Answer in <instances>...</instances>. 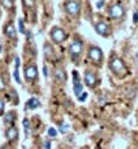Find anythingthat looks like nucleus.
I'll return each mask as SVG.
<instances>
[{
  "label": "nucleus",
  "mask_w": 138,
  "mask_h": 149,
  "mask_svg": "<svg viewBox=\"0 0 138 149\" xmlns=\"http://www.w3.org/2000/svg\"><path fill=\"white\" fill-rule=\"evenodd\" d=\"M64 10H66L67 14H70V15H78L81 11V6L78 1H74V0H70V1H67L66 4H64Z\"/></svg>",
  "instance_id": "1"
},
{
  "label": "nucleus",
  "mask_w": 138,
  "mask_h": 149,
  "mask_svg": "<svg viewBox=\"0 0 138 149\" xmlns=\"http://www.w3.org/2000/svg\"><path fill=\"white\" fill-rule=\"evenodd\" d=\"M125 15V8L122 4H114L109 8V17L114 19H119Z\"/></svg>",
  "instance_id": "2"
},
{
  "label": "nucleus",
  "mask_w": 138,
  "mask_h": 149,
  "mask_svg": "<svg viewBox=\"0 0 138 149\" xmlns=\"http://www.w3.org/2000/svg\"><path fill=\"white\" fill-rule=\"evenodd\" d=\"M67 34L64 32H63V29H60V27H55L54 30L51 32V38L55 41V42H62V41L66 40Z\"/></svg>",
  "instance_id": "3"
},
{
  "label": "nucleus",
  "mask_w": 138,
  "mask_h": 149,
  "mask_svg": "<svg viewBox=\"0 0 138 149\" xmlns=\"http://www.w3.org/2000/svg\"><path fill=\"white\" fill-rule=\"evenodd\" d=\"M109 68H111L112 71L118 74V72H123L125 71V63L120 60V59L115 58L111 60V63H109Z\"/></svg>",
  "instance_id": "4"
},
{
  "label": "nucleus",
  "mask_w": 138,
  "mask_h": 149,
  "mask_svg": "<svg viewBox=\"0 0 138 149\" xmlns=\"http://www.w3.org/2000/svg\"><path fill=\"white\" fill-rule=\"evenodd\" d=\"M81 52H82V42L79 40H74L70 44V54L72 55V59L81 55Z\"/></svg>",
  "instance_id": "5"
},
{
  "label": "nucleus",
  "mask_w": 138,
  "mask_h": 149,
  "mask_svg": "<svg viewBox=\"0 0 138 149\" xmlns=\"http://www.w3.org/2000/svg\"><path fill=\"white\" fill-rule=\"evenodd\" d=\"M89 58L93 60V62H101L102 60V52L100 48L97 47H90L89 48Z\"/></svg>",
  "instance_id": "6"
},
{
  "label": "nucleus",
  "mask_w": 138,
  "mask_h": 149,
  "mask_svg": "<svg viewBox=\"0 0 138 149\" xmlns=\"http://www.w3.org/2000/svg\"><path fill=\"white\" fill-rule=\"evenodd\" d=\"M25 77H26L27 81H33L37 78V67L34 64H29L25 68Z\"/></svg>",
  "instance_id": "7"
},
{
  "label": "nucleus",
  "mask_w": 138,
  "mask_h": 149,
  "mask_svg": "<svg viewBox=\"0 0 138 149\" xmlns=\"http://www.w3.org/2000/svg\"><path fill=\"white\" fill-rule=\"evenodd\" d=\"M94 29L96 32L100 34V36H108L109 34V25L105 22H98L94 25Z\"/></svg>",
  "instance_id": "8"
},
{
  "label": "nucleus",
  "mask_w": 138,
  "mask_h": 149,
  "mask_svg": "<svg viewBox=\"0 0 138 149\" xmlns=\"http://www.w3.org/2000/svg\"><path fill=\"white\" fill-rule=\"evenodd\" d=\"M85 84L90 88H93L96 85V77H94V74L92 71H86L85 72Z\"/></svg>",
  "instance_id": "9"
},
{
  "label": "nucleus",
  "mask_w": 138,
  "mask_h": 149,
  "mask_svg": "<svg viewBox=\"0 0 138 149\" xmlns=\"http://www.w3.org/2000/svg\"><path fill=\"white\" fill-rule=\"evenodd\" d=\"M6 137H7L10 141H17V138H18V130L14 126L8 127L7 131H6Z\"/></svg>",
  "instance_id": "10"
},
{
  "label": "nucleus",
  "mask_w": 138,
  "mask_h": 149,
  "mask_svg": "<svg viewBox=\"0 0 138 149\" xmlns=\"http://www.w3.org/2000/svg\"><path fill=\"white\" fill-rule=\"evenodd\" d=\"M4 33H6V36L10 37V38H13V40H15V38H17V32H15V27H14V25H11V23L6 26Z\"/></svg>",
  "instance_id": "11"
},
{
  "label": "nucleus",
  "mask_w": 138,
  "mask_h": 149,
  "mask_svg": "<svg viewBox=\"0 0 138 149\" xmlns=\"http://www.w3.org/2000/svg\"><path fill=\"white\" fill-rule=\"evenodd\" d=\"M38 105H40V101H38L36 97H31V99L27 101V108L29 109H36Z\"/></svg>",
  "instance_id": "12"
},
{
  "label": "nucleus",
  "mask_w": 138,
  "mask_h": 149,
  "mask_svg": "<svg viewBox=\"0 0 138 149\" xmlns=\"http://www.w3.org/2000/svg\"><path fill=\"white\" fill-rule=\"evenodd\" d=\"M14 120H15V112H8L4 116V123L6 125H13Z\"/></svg>",
  "instance_id": "13"
},
{
  "label": "nucleus",
  "mask_w": 138,
  "mask_h": 149,
  "mask_svg": "<svg viewBox=\"0 0 138 149\" xmlns=\"http://www.w3.org/2000/svg\"><path fill=\"white\" fill-rule=\"evenodd\" d=\"M82 92V84L79 81H74V95L79 96Z\"/></svg>",
  "instance_id": "14"
},
{
  "label": "nucleus",
  "mask_w": 138,
  "mask_h": 149,
  "mask_svg": "<svg viewBox=\"0 0 138 149\" xmlns=\"http://www.w3.org/2000/svg\"><path fill=\"white\" fill-rule=\"evenodd\" d=\"M44 54H45V56H47V58H52V55H54V49H52V48H51V45H49V44H45L44 45Z\"/></svg>",
  "instance_id": "15"
},
{
  "label": "nucleus",
  "mask_w": 138,
  "mask_h": 149,
  "mask_svg": "<svg viewBox=\"0 0 138 149\" xmlns=\"http://www.w3.org/2000/svg\"><path fill=\"white\" fill-rule=\"evenodd\" d=\"M55 77L58 78L59 81H66V74L63 70H56L55 71Z\"/></svg>",
  "instance_id": "16"
},
{
  "label": "nucleus",
  "mask_w": 138,
  "mask_h": 149,
  "mask_svg": "<svg viewBox=\"0 0 138 149\" xmlns=\"http://www.w3.org/2000/svg\"><path fill=\"white\" fill-rule=\"evenodd\" d=\"M1 4H3V7H4V8L10 10V8H13L14 0H1Z\"/></svg>",
  "instance_id": "17"
},
{
  "label": "nucleus",
  "mask_w": 138,
  "mask_h": 149,
  "mask_svg": "<svg viewBox=\"0 0 138 149\" xmlns=\"http://www.w3.org/2000/svg\"><path fill=\"white\" fill-rule=\"evenodd\" d=\"M23 4H25V7L31 8V7H34V0H23Z\"/></svg>",
  "instance_id": "18"
},
{
  "label": "nucleus",
  "mask_w": 138,
  "mask_h": 149,
  "mask_svg": "<svg viewBox=\"0 0 138 149\" xmlns=\"http://www.w3.org/2000/svg\"><path fill=\"white\" fill-rule=\"evenodd\" d=\"M23 126H25L26 136H29V127H30V125H29V119H23Z\"/></svg>",
  "instance_id": "19"
},
{
  "label": "nucleus",
  "mask_w": 138,
  "mask_h": 149,
  "mask_svg": "<svg viewBox=\"0 0 138 149\" xmlns=\"http://www.w3.org/2000/svg\"><path fill=\"white\" fill-rule=\"evenodd\" d=\"M14 78H15V81L21 84V78H19V74H18V68H15V71H14Z\"/></svg>",
  "instance_id": "20"
},
{
  "label": "nucleus",
  "mask_w": 138,
  "mask_h": 149,
  "mask_svg": "<svg viewBox=\"0 0 138 149\" xmlns=\"http://www.w3.org/2000/svg\"><path fill=\"white\" fill-rule=\"evenodd\" d=\"M86 99H88V93H86V92H85V93H81V95L78 96V100H79V101H85Z\"/></svg>",
  "instance_id": "21"
},
{
  "label": "nucleus",
  "mask_w": 138,
  "mask_h": 149,
  "mask_svg": "<svg viewBox=\"0 0 138 149\" xmlns=\"http://www.w3.org/2000/svg\"><path fill=\"white\" fill-rule=\"evenodd\" d=\"M48 134H49L51 137H56V134H58V131L55 130L54 127H51V129L48 130Z\"/></svg>",
  "instance_id": "22"
},
{
  "label": "nucleus",
  "mask_w": 138,
  "mask_h": 149,
  "mask_svg": "<svg viewBox=\"0 0 138 149\" xmlns=\"http://www.w3.org/2000/svg\"><path fill=\"white\" fill-rule=\"evenodd\" d=\"M18 25H19V32L25 33V27H23V21H22V19H19V21H18Z\"/></svg>",
  "instance_id": "23"
},
{
  "label": "nucleus",
  "mask_w": 138,
  "mask_h": 149,
  "mask_svg": "<svg viewBox=\"0 0 138 149\" xmlns=\"http://www.w3.org/2000/svg\"><path fill=\"white\" fill-rule=\"evenodd\" d=\"M6 88V82H4V79H3V77L0 75V91H3Z\"/></svg>",
  "instance_id": "24"
},
{
  "label": "nucleus",
  "mask_w": 138,
  "mask_h": 149,
  "mask_svg": "<svg viewBox=\"0 0 138 149\" xmlns=\"http://www.w3.org/2000/svg\"><path fill=\"white\" fill-rule=\"evenodd\" d=\"M72 79H74V81H79V75H78V71H72Z\"/></svg>",
  "instance_id": "25"
},
{
  "label": "nucleus",
  "mask_w": 138,
  "mask_h": 149,
  "mask_svg": "<svg viewBox=\"0 0 138 149\" xmlns=\"http://www.w3.org/2000/svg\"><path fill=\"white\" fill-rule=\"evenodd\" d=\"M3 111H4V101L0 99V113H3Z\"/></svg>",
  "instance_id": "26"
},
{
  "label": "nucleus",
  "mask_w": 138,
  "mask_h": 149,
  "mask_svg": "<svg viewBox=\"0 0 138 149\" xmlns=\"http://www.w3.org/2000/svg\"><path fill=\"white\" fill-rule=\"evenodd\" d=\"M67 130H68V126H67V125H64V126L60 127V133H66Z\"/></svg>",
  "instance_id": "27"
},
{
  "label": "nucleus",
  "mask_w": 138,
  "mask_h": 149,
  "mask_svg": "<svg viewBox=\"0 0 138 149\" xmlns=\"http://www.w3.org/2000/svg\"><path fill=\"white\" fill-rule=\"evenodd\" d=\"M19 64H21V60H19V58L17 56V58H15V68H18Z\"/></svg>",
  "instance_id": "28"
},
{
  "label": "nucleus",
  "mask_w": 138,
  "mask_h": 149,
  "mask_svg": "<svg viewBox=\"0 0 138 149\" xmlns=\"http://www.w3.org/2000/svg\"><path fill=\"white\" fill-rule=\"evenodd\" d=\"M134 22H138V11H135L134 14Z\"/></svg>",
  "instance_id": "29"
},
{
  "label": "nucleus",
  "mask_w": 138,
  "mask_h": 149,
  "mask_svg": "<svg viewBox=\"0 0 138 149\" xmlns=\"http://www.w3.org/2000/svg\"><path fill=\"white\" fill-rule=\"evenodd\" d=\"M97 8H102V0H100L97 3Z\"/></svg>",
  "instance_id": "30"
},
{
  "label": "nucleus",
  "mask_w": 138,
  "mask_h": 149,
  "mask_svg": "<svg viewBox=\"0 0 138 149\" xmlns=\"http://www.w3.org/2000/svg\"><path fill=\"white\" fill-rule=\"evenodd\" d=\"M43 70H44V75H45V77H48V70H47V67H45V66H44V68H43Z\"/></svg>",
  "instance_id": "31"
},
{
  "label": "nucleus",
  "mask_w": 138,
  "mask_h": 149,
  "mask_svg": "<svg viewBox=\"0 0 138 149\" xmlns=\"http://www.w3.org/2000/svg\"><path fill=\"white\" fill-rule=\"evenodd\" d=\"M45 148H47V149H51V144H49V141H48V142H45Z\"/></svg>",
  "instance_id": "32"
},
{
  "label": "nucleus",
  "mask_w": 138,
  "mask_h": 149,
  "mask_svg": "<svg viewBox=\"0 0 138 149\" xmlns=\"http://www.w3.org/2000/svg\"><path fill=\"white\" fill-rule=\"evenodd\" d=\"M135 58H137V62H138V54H137V56H135Z\"/></svg>",
  "instance_id": "33"
}]
</instances>
